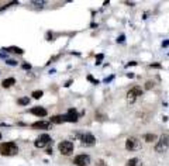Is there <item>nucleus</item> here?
Segmentation results:
<instances>
[{
    "label": "nucleus",
    "mask_w": 169,
    "mask_h": 166,
    "mask_svg": "<svg viewBox=\"0 0 169 166\" xmlns=\"http://www.w3.org/2000/svg\"><path fill=\"white\" fill-rule=\"evenodd\" d=\"M17 152H19V146H17L16 142L10 141L0 144V154L3 156H11V155H16Z\"/></svg>",
    "instance_id": "obj_1"
},
{
    "label": "nucleus",
    "mask_w": 169,
    "mask_h": 166,
    "mask_svg": "<svg viewBox=\"0 0 169 166\" xmlns=\"http://www.w3.org/2000/svg\"><path fill=\"white\" fill-rule=\"evenodd\" d=\"M168 148H169V135L168 134H162V135L159 137V141L155 145V151L162 154V152L168 151Z\"/></svg>",
    "instance_id": "obj_2"
},
{
    "label": "nucleus",
    "mask_w": 169,
    "mask_h": 166,
    "mask_svg": "<svg viewBox=\"0 0 169 166\" xmlns=\"http://www.w3.org/2000/svg\"><path fill=\"white\" fill-rule=\"evenodd\" d=\"M58 149L62 155L68 156V155H71L72 152H73V144H72L71 141H62L61 144L58 145Z\"/></svg>",
    "instance_id": "obj_3"
},
{
    "label": "nucleus",
    "mask_w": 169,
    "mask_h": 166,
    "mask_svg": "<svg viewBox=\"0 0 169 166\" xmlns=\"http://www.w3.org/2000/svg\"><path fill=\"white\" fill-rule=\"evenodd\" d=\"M140 148H141V141L135 137H130L126 141V149L128 151H138Z\"/></svg>",
    "instance_id": "obj_4"
},
{
    "label": "nucleus",
    "mask_w": 169,
    "mask_h": 166,
    "mask_svg": "<svg viewBox=\"0 0 169 166\" xmlns=\"http://www.w3.org/2000/svg\"><path fill=\"white\" fill-rule=\"evenodd\" d=\"M140 96H142V89H141V87H138V86H135V87H132V89H130L128 93H127V98H128L130 103H134L135 98L140 97Z\"/></svg>",
    "instance_id": "obj_5"
},
{
    "label": "nucleus",
    "mask_w": 169,
    "mask_h": 166,
    "mask_svg": "<svg viewBox=\"0 0 169 166\" xmlns=\"http://www.w3.org/2000/svg\"><path fill=\"white\" fill-rule=\"evenodd\" d=\"M62 117H64V123L65 121H68V123H78V120H79V116H78L75 108H69V111Z\"/></svg>",
    "instance_id": "obj_6"
},
{
    "label": "nucleus",
    "mask_w": 169,
    "mask_h": 166,
    "mask_svg": "<svg viewBox=\"0 0 169 166\" xmlns=\"http://www.w3.org/2000/svg\"><path fill=\"white\" fill-rule=\"evenodd\" d=\"M49 142H51V137H49L48 134H41V135L37 138V141L34 142V145H35L37 148H44L45 145H48Z\"/></svg>",
    "instance_id": "obj_7"
},
{
    "label": "nucleus",
    "mask_w": 169,
    "mask_h": 166,
    "mask_svg": "<svg viewBox=\"0 0 169 166\" xmlns=\"http://www.w3.org/2000/svg\"><path fill=\"white\" fill-rule=\"evenodd\" d=\"M73 163L78 166H87L90 163V156L89 155H85V154L78 155V156H75Z\"/></svg>",
    "instance_id": "obj_8"
},
{
    "label": "nucleus",
    "mask_w": 169,
    "mask_h": 166,
    "mask_svg": "<svg viewBox=\"0 0 169 166\" xmlns=\"http://www.w3.org/2000/svg\"><path fill=\"white\" fill-rule=\"evenodd\" d=\"M80 141H82L83 144H86V145H93L96 142V138L92 135V134L86 132V134H82V135H80Z\"/></svg>",
    "instance_id": "obj_9"
},
{
    "label": "nucleus",
    "mask_w": 169,
    "mask_h": 166,
    "mask_svg": "<svg viewBox=\"0 0 169 166\" xmlns=\"http://www.w3.org/2000/svg\"><path fill=\"white\" fill-rule=\"evenodd\" d=\"M30 113L34 114V116H37V117H45L47 114H48V111L44 107H33L30 110Z\"/></svg>",
    "instance_id": "obj_10"
},
{
    "label": "nucleus",
    "mask_w": 169,
    "mask_h": 166,
    "mask_svg": "<svg viewBox=\"0 0 169 166\" xmlns=\"http://www.w3.org/2000/svg\"><path fill=\"white\" fill-rule=\"evenodd\" d=\"M51 127V121H37V123L33 124V128H42V129H48Z\"/></svg>",
    "instance_id": "obj_11"
},
{
    "label": "nucleus",
    "mask_w": 169,
    "mask_h": 166,
    "mask_svg": "<svg viewBox=\"0 0 169 166\" xmlns=\"http://www.w3.org/2000/svg\"><path fill=\"white\" fill-rule=\"evenodd\" d=\"M2 51H4V52L19 54V55H23V54H24V51H23L21 48H19V46H7V48H3Z\"/></svg>",
    "instance_id": "obj_12"
},
{
    "label": "nucleus",
    "mask_w": 169,
    "mask_h": 166,
    "mask_svg": "<svg viewBox=\"0 0 169 166\" xmlns=\"http://www.w3.org/2000/svg\"><path fill=\"white\" fill-rule=\"evenodd\" d=\"M14 83H16V79H14V77H7V79H4L3 82H2V86H3L4 89H7V87L13 86Z\"/></svg>",
    "instance_id": "obj_13"
},
{
    "label": "nucleus",
    "mask_w": 169,
    "mask_h": 166,
    "mask_svg": "<svg viewBox=\"0 0 169 166\" xmlns=\"http://www.w3.org/2000/svg\"><path fill=\"white\" fill-rule=\"evenodd\" d=\"M126 166H141V160H140L138 158H132V159H130L128 162H127Z\"/></svg>",
    "instance_id": "obj_14"
},
{
    "label": "nucleus",
    "mask_w": 169,
    "mask_h": 166,
    "mask_svg": "<svg viewBox=\"0 0 169 166\" xmlns=\"http://www.w3.org/2000/svg\"><path fill=\"white\" fill-rule=\"evenodd\" d=\"M61 124V123H64V117L62 116H55V117H52L51 118V124Z\"/></svg>",
    "instance_id": "obj_15"
},
{
    "label": "nucleus",
    "mask_w": 169,
    "mask_h": 166,
    "mask_svg": "<svg viewBox=\"0 0 169 166\" xmlns=\"http://www.w3.org/2000/svg\"><path fill=\"white\" fill-rule=\"evenodd\" d=\"M144 139L147 142H152V141H155V139H157V135H155V134H145Z\"/></svg>",
    "instance_id": "obj_16"
},
{
    "label": "nucleus",
    "mask_w": 169,
    "mask_h": 166,
    "mask_svg": "<svg viewBox=\"0 0 169 166\" xmlns=\"http://www.w3.org/2000/svg\"><path fill=\"white\" fill-rule=\"evenodd\" d=\"M17 103H19L20 106H28V103H30V98L28 97H21L17 100Z\"/></svg>",
    "instance_id": "obj_17"
},
{
    "label": "nucleus",
    "mask_w": 169,
    "mask_h": 166,
    "mask_svg": "<svg viewBox=\"0 0 169 166\" xmlns=\"http://www.w3.org/2000/svg\"><path fill=\"white\" fill-rule=\"evenodd\" d=\"M31 96H33L34 98H41L44 96V92L42 90H35V92H33V94Z\"/></svg>",
    "instance_id": "obj_18"
},
{
    "label": "nucleus",
    "mask_w": 169,
    "mask_h": 166,
    "mask_svg": "<svg viewBox=\"0 0 169 166\" xmlns=\"http://www.w3.org/2000/svg\"><path fill=\"white\" fill-rule=\"evenodd\" d=\"M14 4H19V2H11V3H7V4H4L2 9H0V11H3V10H6V9H9L10 6H14Z\"/></svg>",
    "instance_id": "obj_19"
},
{
    "label": "nucleus",
    "mask_w": 169,
    "mask_h": 166,
    "mask_svg": "<svg viewBox=\"0 0 169 166\" xmlns=\"http://www.w3.org/2000/svg\"><path fill=\"white\" fill-rule=\"evenodd\" d=\"M105 58V55L103 54H99L97 56H96V65H100L101 63V59Z\"/></svg>",
    "instance_id": "obj_20"
},
{
    "label": "nucleus",
    "mask_w": 169,
    "mask_h": 166,
    "mask_svg": "<svg viewBox=\"0 0 169 166\" xmlns=\"http://www.w3.org/2000/svg\"><path fill=\"white\" fill-rule=\"evenodd\" d=\"M6 63L10 65V66H16V65H17V61H13V59H6Z\"/></svg>",
    "instance_id": "obj_21"
},
{
    "label": "nucleus",
    "mask_w": 169,
    "mask_h": 166,
    "mask_svg": "<svg viewBox=\"0 0 169 166\" xmlns=\"http://www.w3.org/2000/svg\"><path fill=\"white\" fill-rule=\"evenodd\" d=\"M87 80H89V82H92V83H95V85H97V83H99V80L93 79V77L90 76V75H89V76H87Z\"/></svg>",
    "instance_id": "obj_22"
},
{
    "label": "nucleus",
    "mask_w": 169,
    "mask_h": 166,
    "mask_svg": "<svg viewBox=\"0 0 169 166\" xmlns=\"http://www.w3.org/2000/svg\"><path fill=\"white\" fill-rule=\"evenodd\" d=\"M33 4H35V6H40V7H42L44 4H45V2H33Z\"/></svg>",
    "instance_id": "obj_23"
},
{
    "label": "nucleus",
    "mask_w": 169,
    "mask_h": 166,
    "mask_svg": "<svg viewBox=\"0 0 169 166\" xmlns=\"http://www.w3.org/2000/svg\"><path fill=\"white\" fill-rule=\"evenodd\" d=\"M124 40H126V35H120L117 38V42H124Z\"/></svg>",
    "instance_id": "obj_24"
},
{
    "label": "nucleus",
    "mask_w": 169,
    "mask_h": 166,
    "mask_svg": "<svg viewBox=\"0 0 169 166\" xmlns=\"http://www.w3.org/2000/svg\"><path fill=\"white\" fill-rule=\"evenodd\" d=\"M21 66H23V69H31V65L30 63H23Z\"/></svg>",
    "instance_id": "obj_25"
},
{
    "label": "nucleus",
    "mask_w": 169,
    "mask_h": 166,
    "mask_svg": "<svg viewBox=\"0 0 169 166\" xmlns=\"http://www.w3.org/2000/svg\"><path fill=\"white\" fill-rule=\"evenodd\" d=\"M152 86H154V83L147 82V86H145V87H147V89H151V87H152Z\"/></svg>",
    "instance_id": "obj_26"
},
{
    "label": "nucleus",
    "mask_w": 169,
    "mask_h": 166,
    "mask_svg": "<svg viewBox=\"0 0 169 166\" xmlns=\"http://www.w3.org/2000/svg\"><path fill=\"white\" fill-rule=\"evenodd\" d=\"M111 80H113V76H110V77H107V79H105V82L109 83V82H111Z\"/></svg>",
    "instance_id": "obj_27"
},
{
    "label": "nucleus",
    "mask_w": 169,
    "mask_h": 166,
    "mask_svg": "<svg viewBox=\"0 0 169 166\" xmlns=\"http://www.w3.org/2000/svg\"><path fill=\"white\" fill-rule=\"evenodd\" d=\"M0 58H4V59H7V52H6V54H0Z\"/></svg>",
    "instance_id": "obj_28"
},
{
    "label": "nucleus",
    "mask_w": 169,
    "mask_h": 166,
    "mask_svg": "<svg viewBox=\"0 0 169 166\" xmlns=\"http://www.w3.org/2000/svg\"><path fill=\"white\" fill-rule=\"evenodd\" d=\"M162 46H169V40L165 41V42H162Z\"/></svg>",
    "instance_id": "obj_29"
},
{
    "label": "nucleus",
    "mask_w": 169,
    "mask_h": 166,
    "mask_svg": "<svg viewBox=\"0 0 169 166\" xmlns=\"http://www.w3.org/2000/svg\"><path fill=\"white\" fill-rule=\"evenodd\" d=\"M130 65H131V66L132 65H137V62H130V63H127V66H130Z\"/></svg>",
    "instance_id": "obj_30"
},
{
    "label": "nucleus",
    "mask_w": 169,
    "mask_h": 166,
    "mask_svg": "<svg viewBox=\"0 0 169 166\" xmlns=\"http://www.w3.org/2000/svg\"><path fill=\"white\" fill-rule=\"evenodd\" d=\"M0 139H2V134H0Z\"/></svg>",
    "instance_id": "obj_31"
}]
</instances>
